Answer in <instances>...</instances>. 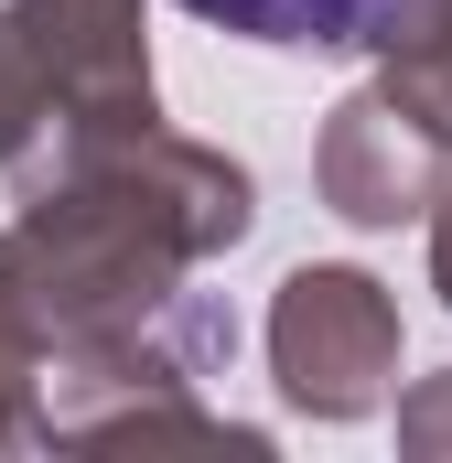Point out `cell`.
Instances as JSON below:
<instances>
[{
    "label": "cell",
    "instance_id": "cell-6",
    "mask_svg": "<svg viewBox=\"0 0 452 463\" xmlns=\"http://www.w3.org/2000/svg\"><path fill=\"white\" fill-rule=\"evenodd\" d=\"M399 431H410V453H452V366L410 399V410H399Z\"/></svg>",
    "mask_w": 452,
    "mask_h": 463
},
{
    "label": "cell",
    "instance_id": "cell-5",
    "mask_svg": "<svg viewBox=\"0 0 452 463\" xmlns=\"http://www.w3.org/2000/svg\"><path fill=\"white\" fill-rule=\"evenodd\" d=\"M54 129V87H43V54L22 33V11H0V162L33 173V140Z\"/></svg>",
    "mask_w": 452,
    "mask_h": 463
},
{
    "label": "cell",
    "instance_id": "cell-1",
    "mask_svg": "<svg viewBox=\"0 0 452 463\" xmlns=\"http://www.w3.org/2000/svg\"><path fill=\"white\" fill-rule=\"evenodd\" d=\"M269 366L280 399L313 420H366L399 377V302L366 269H291L269 302Z\"/></svg>",
    "mask_w": 452,
    "mask_h": 463
},
{
    "label": "cell",
    "instance_id": "cell-2",
    "mask_svg": "<svg viewBox=\"0 0 452 463\" xmlns=\"http://www.w3.org/2000/svg\"><path fill=\"white\" fill-rule=\"evenodd\" d=\"M313 184H324V205H334L344 227H399V216L442 205V184H452V118L431 109L410 76H377V87H355V98L324 118Z\"/></svg>",
    "mask_w": 452,
    "mask_h": 463
},
{
    "label": "cell",
    "instance_id": "cell-3",
    "mask_svg": "<svg viewBox=\"0 0 452 463\" xmlns=\"http://www.w3.org/2000/svg\"><path fill=\"white\" fill-rule=\"evenodd\" d=\"M43 87H54V140L65 129H118V118H162L151 109V43H140V0H11Z\"/></svg>",
    "mask_w": 452,
    "mask_h": 463
},
{
    "label": "cell",
    "instance_id": "cell-7",
    "mask_svg": "<svg viewBox=\"0 0 452 463\" xmlns=\"http://www.w3.org/2000/svg\"><path fill=\"white\" fill-rule=\"evenodd\" d=\"M431 280H442V302H452V184H442V227H431Z\"/></svg>",
    "mask_w": 452,
    "mask_h": 463
},
{
    "label": "cell",
    "instance_id": "cell-4",
    "mask_svg": "<svg viewBox=\"0 0 452 463\" xmlns=\"http://www.w3.org/2000/svg\"><path fill=\"white\" fill-rule=\"evenodd\" d=\"M194 22L280 43V54H355V43H399L420 22V0H184Z\"/></svg>",
    "mask_w": 452,
    "mask_h": 463
}]
</instances>
